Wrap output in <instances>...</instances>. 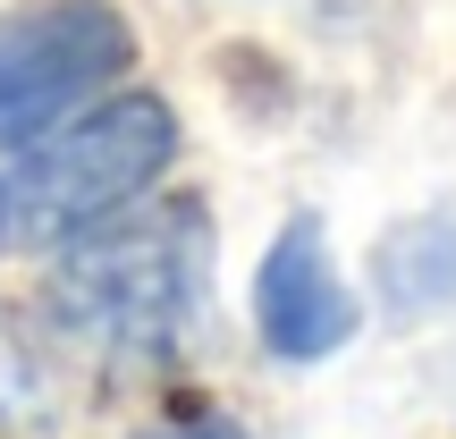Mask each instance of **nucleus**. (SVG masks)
I'll return each mask as SVG.
<instances>
[{
    "label": "nucleus",
    "mask_w": 456,
    "mask_h": 439,
    "mask_svg": "<svg viewBox=\"0 0 456 439\" xmlns=\"http://www.w3.org/2000/svg\"><path fill=\"white\" fill-rule=\"evenodd\" d=\"M212 296V220L195 203H161V212H110L102 228L60 245L43 271V313L77 346L102 355H169L186 329L203 321Z\"/></svg>",
    "instance_id": "f257e3e1"
},
{
    "label": "nucleus",
    "mask_w": 456,
    "mask_h": 439,
    "mask_svg": "<svg viewBox=\"0 0 456 439\" xmlns=\"http://www.w3.org/2000/svg\"><path fill=\"white\" fill-rule=\"evenodd\" d=\"M178 161V118L152 93H118L102 110H68L0 152V245L60 254L68 237L127 212Z\"/></svg>",
    "instance_id": "f03ea898"
},
{
    "label": "nucleus",
    "mask_w": 456,
    "mask_h": 439,
    "mask_svg": "<svg viewBox=\"0 0 456 439\" xmlns=\"http://www.w3.org/2000/svg\"><path fill=\"white\" fill-rule=\"evenodd\" d=\"M135 60V26L110 0H26L0 9V144L68 118Z\"/></svg>",
    "instance_id": "7ed1b4c3"
},
{
    "label": "nucleus",
    "mask_w": 456,
    "mask_h": 439,
    "mask_svg": "<svg viewBox=\"0 0 456 439\" xmlns=\"http://www.w3.org/2000/svg\"><path fill=\"white\" fill-rule=\"evenodd\" d=\"M355 321H363V305L346 296L338 262H330V228L322 220H288L271 237V254H262V271H254L262 346L279 363H322V355H338L355 338Z\"/></svg>",
    "instance_id": "20e7f679"
},
{
    "label": "nucleus",
    "mask_w": 456,
    "mask_h": 439,
    "mask_svg": "<svg viewBox=\"0 0 456 439\" xmlns=\"http://www.w3.org/2000/svg\"><path fill=\"white\" fill-rule=\"evenodd\" d=\"M372 296L389 321H431L456 305V195L423 203L372 237Z\"/></svg>",
    "instance_id": "39448f33"
},
{
    "label": "nucleus",
    "mask_w": 456,
    "mask_h": 439,
    "mask_svg": "<svg viewBox=\"0 0 456 439\" xmlns=\"http://www.w3.org/2000/svg\"><path fill=\"white\" fill-rule=\"evenodd\" d=\"M60 414V355L26 313L0 305V431H43Z\"/></svg>",
    "instance_id": "423d86ee"
},
{
    "label": "nucleus",
    "mask_w": 456,
    "mask_h": 439,
    "mask_svg": "<svg viewBox=\"0 0 456 439\" xmlns=\"http://www.w3.org/2000/svg\"><path fill=\"white\" fill-rule=\"evenodd\" d=\"M169 439H245L237 423H195V431H169Z\"/></svg>",
    "instance_id": "0eeeda50"
}]
</instances>
